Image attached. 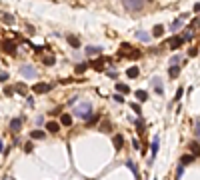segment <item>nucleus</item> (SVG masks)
I'll list each match as a JSON object with an SVG mask.
<instances>
[{
    "label": "nucleus",
    "instance_id": "1",
    "mask_svg": "<svg viewBox=\"0 0 200 180\" xmlns=\"http://www.w3.org/2000/svg\"><path fill=\"white\" fill-rule=\"evenodd\" d=\"M90 110H92L90 102H80V104L74 108V114H76L78 118H86V120H88V114H90Z\"/></svg>",
    "mask_w": 200,
    "mask_h": 180
},
{
    "label": "nucleus",
    "instance_id": "2",
    "mask_svg": "<svg viewBox=\"0 0 200 180\" xmlns=\"http://www.w3.org/2000/svg\"><path fill=\"white\" fill-rule=\"evenodd\" d=\"M158 148H160V138H158V136H154V140H152V146H150V160H148V164H152V160L156 158Z\"/></svg>",
    "mask_w": 200,
    "mask_h": 180
},
{
    "label": "nucleus",
    "instance_id": "3",
    "mask_svg": "<svg viewBox=\"0 0 200 180\" xmlns=\"http://www.w3.org/2000/svg\"><path fill=\"white\" fill-rule=\"evenodd\" d=\"M52 88H54V84H44V82H40V84H36V86H34V92H36V94H44V92H50Z\"/></svg>",
    "mask_w": 200,
    "mask_h": 180
},
{
    "label": "nucleus",
    "instance_id": "4",
    "mask_svg": "<svg viewBox=\"0 0 200 180\" xmlns=\"http://www.w3.org/2000/svg\"><path fill=\"white\" fill-rule=\"evenodd\" d=\"M20 74H22L24 78H34V76H36V70H34V66H22L20 68Z\"/></svg>",
    "mask_w": 200,
    "mask_h": 180
},
{
    "label": "nucleus",
    "instance_id": "5",
    "mask_svg": "<svg viewBox=\"0 0 200 180\" xmlns=\"http://www.w3.org/2000/svg\"><path fill=\"white\" fill-rule=\"evenodd\" d=\"M20 128H22V118H12L10 120V132H20Z\"/></svg>",
    "mask_w": 200,
    "mask_h": 180
},
{
    "label": "nucleus",
    "instance_id": "6",
    "mask_svg": "<svg viewBox=\"0 0 200 180\" xmlns=\"http://www.w3.org/2000/svg\"><path fill=\"white\" fill-rule=\"evenodd\" d=\"M182 44H184L182 36H174V38H170V50H178Z\"/></svg>",
    "mask_w": 200,
    "mask_h": 180
},
{
    "label": "nucleus",
    "instance_id": "7",
    "mask_svg": "<svg viewBox=\"0 0 200 180\" xmlns=\"http://www.w3.org/2000/svg\"><path fill=\"white\" fill-rule=\"evenodd\" d=\"M100 52H102L100 46H86V50H84V54H86V56H98Z\"/></svg>",
    "mask_w": 200,
    "mask_h": 180
},
{
    "label": "nucleus",
    "instance_id": "8",
    "mask_svg": "<svg viewBox=\"0 0 200 180\" xmlns=\"http://www.w3.org/2000/svg\"><path fill=\"white\" fill-rule=\"evenodd\" d=\"M46 130H48V132H52V134H56V132L60 130V124H58V122H54V120H50V122H46Z\"/></svg>",
    "mask_w": 200,
    "mask_h": 180
},
{
    "label": "nucleus",
    "instance_id": "9",
    "mask_svg": "<svg viewBox=\"0 0 200 180\" xmlns=\"http://www.w3.org/2000/svg\"><path fill=\"white\" fill-rule=\"evenodd\" d=\"M136 38H138L140 42H150L152 40V36L148 32H144V30H138V32H136Z\"/></svg>",
    "mask_w": 200,
    "mask_h": 180
},
{
    "label": "nucleus",
    "instance_id": "10",
    "mask_svg": "<svg viewBox=\"0 0 200 180\" xmlns=\"http://www.w3.org/2000/svg\"><path fill=\"white\" fill-rule=\"evenodd\" d=\"M184 18H186V14H182V16H178L176 20H174L172 24H170V30H178L182 26V24H184Z\"/></svg>",
    "mask_w": 200,
    "mask_h": 180
},
{
    "label": "nucleus",
    "instance_id": "11",
    "mask_svg": "<svg viewBox=\"0 0 200 180\" xmlns=\"http://www.w3.org/2000/svg\"><path fill=\"white\" fill-rule=\"evenodd\" d=\"M2 48H4V52H6V54H16V44H14V42H6Z\"/></svg>",
    "mask_w": 200,
    "mask_h": 180
},
{
    "label": "nucleus",
    "instance_id": "12",
    "mask_svg": "<svg viewBox=\"0 0 200 180\" xmlns=\"http://www.w3.org/2000/svg\"><path fill=\"white\" fill-rule=\"evenodd\" d=\"M112 142H114V148H116V150H120L122 146H124V138H122L120 134H116V136H114V138H112Z\"/></svg>",
    "mask_w": 200,
    "mask_h": 180
},
{
    "label": "nucleus",
    "instance_id": "13",
    "mask_svg": "<svg viewBox=\"0 0 200 180\" xmlns=\"http://www.w3.org/2000/svg\"><path fill=\"white\" fill-rule=\"evenodd\" d=\"M124 6L126 8H128V10H138V8H142V2H132V0H126V2H124Z\"/></svg>",
    "mask_w": 200,
    "mask_h": 180
},
{
    "label": "nucleus",
    "instance_id": "14",
    "mask_svg": "<svg viewBox=\"0 0 200 180\" xmlns=\"http://www.w3.org/2000/svg\"><path fill=\"white\" fill-rule=\"evenodd\" d=\"M152 84H154L156 94H162L164 92V90H162V80H160V78H152Z\"/></svg>",
    "mask_w": 200,
    "mask_h": 180
},
{
    "label": "nucleus",
    "instance_id": "15",
    "mask_svg": "<svg viewBox=\"0 0 200 180\" xmlns=\"http://www.w3.org/2000/svg\"><path fill=\"white\" fill-rule=\"evenodd\" d=\"M194 158H196V156H192V154H184V156L180 158V164H182V166H188L190 162L194 160Z\"/></svg>",
    "mask_w": 200,
    "mask_h": 180
},
{
    "label": "nucleus",
    "instance_id": "16",
    "mask_svg": "<svg viewBox=\"0 0 200 180\" xmlns=\"http://www.w3.org/2000/svg\"><path fill=\"white\" fill-rule=\"evenodd\" d=\"M138 74H140V70H138L136 66H130L128 70H126V76H128V78H136Z\"/></svg>",
    "mask_w": 200,
    "mask_h": 180
},
{
    "label": "nucleus",
    "instance_id": "17",
    "mask_svg": "<svg viewBox=\"0 0 200 180\" xmlns=\"http://www.w3.org/2000/svg\"><path fill=\"white\" fill-rule=\"evenodd\" d=\"M178 74H180V66H170L168 68V76L170 78H176Z\"/></svg>",
    "mask_w": 200,
    "mask_h": 180
},
{
    "label": "nucleus",
    "instance_id": "18",
    "mask_svg": "<svg viewBox=\"0 0 200 180\" xmlns=\"http://www.w3.org/2000/svg\"><path fill=\"white\" fill-rule=\"evenodd\" d=\"M30 136H32V138H36V140H42V138L46 136V132H44V130H32Z\"/></svg>",
    "mask_w": 200,
    "mask_h": 180
},
{
    "label": "nucleus",
    "instance_id": "19",
    "mask_svg": "<svg viewBox=\"0 0 200 180\" xmlns=\"http://www.w3.org/2000/svg\"><path fill=\"white\" fill-rule=\"evenodd\" d=\"M60 124L70 126V124H72V116H70V114H62V116H60Z\"/></svg>",
    "mask_w": 200,
    "mask_h": 180
},
{
    "label": "nucleus",
    "instance_id": "20",
    "mask_svg": "<svg viewBox=\"0 0 200 180\" xmlns=\"http://www.w3.org/2000/svg\"><path fill=\"white\" fill-rule=\"evenodd\" d=\"M136 98H138L140 102H144L148 98V94H146V90H136Z\"/></svg>",
    "mask_w": 200,
    "mask_h": 180
},
{
    "label": "nucleus",
    "instance_id": "21",
    "mask_svg": "<svg viewBox=\"0 0 200 180\" xmlns=\"http://www.w3.org/2000/svg\"><path fill=\"white\" fill-rule=\"evenodd\" d=\"M190 152H192V156L200 154V146H198V142H190Z\"/></svg>",
    "mask_w": 200,
    "mask_h": 180
},
{
    "label": "nucleus",
    "instance_id": "22",
    "mask_svg": "<svg viewBox=\"0 0 200 180\" xmlns=\"http://www.w3.org/2000/svg\"><path fill=\"white\" fill-rule=\"evenodd\" d=\"M162 32H164V26H162V24H156V26H154V34H152V36H162Z\"/></svg>",
    "mask_w": 200,
    "mask_h": 180
},
{
    "label": "nucleus",
    "instance_id": "23",
    "mask_svg": "<svg viewBox=\"0 0 200 180\" xmlns=\"http://www.w3.org/2000/svg\"><path fill=\"white\" fill-rule=\"evenodd\" d=\"M68 42H70V44L74 46V48H78V46H80V40H78V38H76V36H72V34H70V36H68Z\"/></svg>",
    "mask_w": 200,
    "mask_h": 180
},
{
    "label": "nucleus",
    "instance_id": "24",
    "mask_svg": "<svg viewBox=\"0 0 200 180\" xmlns=\"http://www.w3.org/2000/svg\"><path fill=\"white\" fill-rule=\"evenodd\" d=\"M94 68H96V70H104V58L94 60Z\"/></svg>",
    "mask_w": 200,
    "mask_h": 180
},
{
    "label": "nucleus",
    "instance_id": "25",
    "mask_svg": "<svg viewBox=\"0 0 200 180\" xmlns=\"http://www.w3.org/2000/svg\"><path fill=\"white\" fill-rule=\"evenodd\" d=\"M116 90H118V92H122V94H126L130 88L126 86V84H120V82H116Z\"/></svg>",
    "mask_w": 200,
    "mask_h": 180
},
{
    "label": "nucleus",
    "instance_id": "26",
    "mask_svg": "<svg viewBox=\"0 0 200 180\" xmlns=\"http://www.w3.org/2000/svg\"><path fill=\"white\" fill-rule=\"evenodd\" d=\"M194 134H196V138H200V118L194 120Z\"/></svg>",
    "mask_w": 200,
    "mask_h": 180
},
{
    "label": "nucleus",
    "instance_id": "27",
    "mask_svg": "<svg viewBox=\"0 0 200 180\" xmlns=\"http://www.w3.org/2000/svg\"><path fill=\"white\" fill-rule=\"evenodd\" d=\"M182 172H184V166L178 164V168H176V180H180V178H182Z\"/></svg>",
    "mask_w": 200,
    "mask_h": 180
},
{
    "label": "nucleus",
    "instance_id": "28",
    "mask_svg": "<svg viewBox=\"0 0 200 180\" xmlns=\"http://www.w3.org/2000/svg\"><path fill=\"white\" fill-rule=\"evenodd\" d=\"M2 20H4L6 24H12V22H14V18H12L10 14H2Z\"/></svg>",
    "mask_w": 200,
    "mask_h": 180
},
{
    "label": "nucleus",
    "instance_id": "29",
    "mask_svg": "<svg viewBox=\"0 0 200 180\" xmlns=\"http://www.w3.org/2000/svg\"><path fill=\"white\" fill-rule=\"evenodd\" d=\"M180 60H182V56H178V54H176V56H172V58H170V64H172V66H176V64L180 62Z\"/></svg>",
    "mask_w": 200,
    "mask_h": 180
},
{
    "label": "nucleus",
    "instance_id": "30",
    "mask_svg": "<svg viewBox=\"0 0 200 180\" xmlns=\"http://www.w3.org/2000/svg\"><path fill=\"white\" fill-rule=\"evenodd\" d=\"M86 68H88L86 64H78V66H76V74H82V72L86 70Z\"/></svg>",
    "mask_w": 200,
    "mask_h": 180
},
{
    "label": "nucleus",
    "instance_id": "31",
    "mask_svg": "<svg viewBox=\"0 0 200 180\" xmlns=\"http://www.w3.org/2000/svg\"><path fill=\"white\" fill-rule=\"evenodd\" d=\"M126 166H128V168H130V170H132V172L136 174V176H138V170H136V166L132 164V160H128V162H126Z\"/></svg>",
    "mask_w": 200,
    "mask_h": 180
},
{
    "label": "nucleus",
    "instance_id": "32",
    "mask_svg": "<svg viewBox=\"0 0 200 180\" xmlns=\"http://www.w3.org/2000/svg\"><path fill=\"white\" fill-rule=\"evenodd\" d=\"M136 128H138V132H144V122H142V120H136Z\"/></svg>",
    "mask_w": 200,
    "mask_h": 180
},
{
    "label": "nucleus",
    "instance_id": "33",
    "mask_svg": "<svg viewBox=\"0 0 200 180\" xmlns=\"http://www.w3.org/2000/svg\"><path fill=\"white\" fill-rule=\"evenodd\" d=\"M182 40H192V32H190V30H186V32L182 34Z\"/></svg>",
    "mask_w": 200,
    "mask_h": 180
},
{
    "label": "nucleus",
    "instance_id": "34",
    "mask_svg": "<svg viewBox=\"0 0 200 180\" xmlns=\"http://www.w3.org/2000/svg\"><path fill=\"white\" fill-rule=\"evenodd\" d=\"M44 64H46V66H52V64H54V58L52 56H46L44 58Z\"/></svg>",
    "mask_w": 200,
    "mask_h": 180
},
{
    "label": "nucleus",
    "instance_id": "35",
    "mask_svg": "<svg viewBox=\"0 0 200 180\" xmlns=\"http://www.w3.org/2000/svg\"><path fill=\"white\" fill-rule=\"evenodd\" d=\"M32 148H34L32 142H26V144H24V152H32Z\"/></svg>",
    "mask_w": 200,
    "mask_h": 180
},
{
    "label": "nucleus",
    "instance_id": "36",
    "mask_svg": "<svg viewBox=\"0 0 200 180\" xmlns=\"http://www.w3.org/2000/svg\"><path fill=\"white\" fill-rule=\"evenodd\" d=\"M132 110H134L136 114H138V116H140V114H142V110H140V106L136 104V102H132Z\"/></svg>",
    "mask_w": 200,
    "mask_h": 180
},
{
    "label": "nucleus",
    "instance_id": "37",
    "mask_svg": "<svg viewBox=\"0 0 200 180\" xmlns=\"http://www.w3.org/2000/svg\"><path fill=\"white\" fill-rule=\"evenodd\" d=\"M16 90H18L20 94H26V86H22V84H18V86H16Z\"/></svg>",
    "mask_w": 200,
    "mask_h": 180
},
{
    "label": "nucleus",
    "instance_id": "38",
    "mask_svg": "<svg viewBox=\"0 0 200 180\" xmlns=\"http://www.w3.org/2000/svg\"><path fill=\"white\" fill-rule=\"evenodd\" d=\"M4 80H8V72H0V82H4Z\"/></svg>",
    "mask_w": 200,
    "mask_h": 180
},
{
    "label": "nucleus",
    "instance_id": "39",
    "mask_svg": "<svg viewBox=\"0 0 200 180\" xmlns=\"http://www.w3.org/2000/svg\"><path fill=\"white\" fill-rule=\"evenodd\" d=\"M112 98H114V100H116V102H120V104H122V102H124V98H122V96H120V94H114V96H112Z\"/></svg>",
    "mask_w": 200,
    "mask_h": 180
},
{
    "label": "nucleus",
    "instance_id": "40",
    "mask_svg": "<svg viewBox=\"0 0 200 180\" xmlns=\"http://www.w3.org/2000/svg\"><path fill=\"white\" fill-rule=\"evenodd\" d=\"M100 116H98V114H94V116H92V118H88V124H94L96 122V120H98Z\"/></svg>",
    "mask_w": 200,
    "mask_h": 180
},
{
    "label": "nucleus",
    "instance_id": "41",
    "mask_svg": "<svg viewBox=\"0 0 200 180\" xmlns=\"http://www.w3.org/2000/svg\"><path fill=\"white\" fill-rule=\"evenodd\" d=\"M4 94H6V96H12V94H14V90H12V88H4Z\"/></svg>",
    "mask_w": 200,
    "mask_h": 180
},
{
    "label": "nucleus",
    "instance_id": "42",
    "mask_svg": "<svg viewBox=\"0 0 200 180\" xmlns=\"http://www.w3.org/2000/svg\"><path fill=\"white\" fill-rule=\"evenodd\" d=\"M180 98H182V88H178L176 90V100H180Z\"/></svg>",
    "mask_w": 200,
    "mask_h": 180
},
{
    "label": "nucleus",
    "instance_id": "43",
    "mask_svg": "<svg viewBox=\"0 0 200 180\" xmlns=\"http://www.w3.org/2000/svg\"><path fill=\"white\" fill-rule=\"evenodd\" d=\"M188 54H190V56H196V54H198V48H192V50H190Z\"/></svg>",
    "mask_w": 200,
    "mask_h": 180
},
{
    "label": "nucleus",
    "instance_id": "44",
    "mask_svg": "<svg viewBox=\"0 0 200 180\" xmlns=\"http://www.w3.org/2000/svg\"><path fill=\"white\" fill-rule=\"evenodd\" d=\"M194 12H200V2H196V4H194Z\"/></svg>",
    "mask_w": 200,
    "mask_h": 180
},
{
    "label": "nucleus",
    "instance_id": "45",
    "mask_svg": "<svg viewBox=\"0 0 200 180\" xmlns=\"http://www.w3.org/2000/svg\"><path fill=\"white\" fill-rule=\"evenodd\" d=\"M192 24H194V26H198V24H200V18H196V20H194Z\"/></svg>",
    "mask_w": 200,
    "mask_h": 180
},
{
    "label": "nucleus",
    "instance_id": "46",
    "mask_svg": "<svg viewBox=\"0 0 200 180\" xmlns=\"http://www.w3.org/2000/svg\"><path fill=\"white\" fill-rule=\"evenodd\" d=\"M0 152H4V144L2 142H0Z\"/></svg>",
    "mask_w": 200,
    "mask_h": 180
}]
</instances>
